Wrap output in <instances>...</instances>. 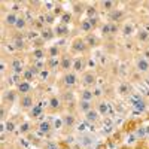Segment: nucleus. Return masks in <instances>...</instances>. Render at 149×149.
<instances>
[{
    "label": "nucleus",
    "instance_id": "nucleus-1",
    "mask_svg": "<svg viewBox=\"0 0 149 149\" xmlns=\"http://www.w3.org/2000/svg\"><path fill=\"white\" fill-rule=\"evenodd\" d=\"M78 143L82 148H93L97 145V137L93 136L91 133H81L78 136Z\"/></svg>",
    "mask_w": 149,
    "mask_h": 149
},
{
    "label": "nucleus",
    "instance_id": "nucleus-2",
    "mask_svg": "<svg viewBox=\"0 0 149 149\" xmlns=\"http://www.w3.org/2000/svg\"><path fill=\"white\" fill-rule=\"evenodd\" d=\"M130 102L133 104V107L139 112H146L148 109V102L140 95V94H131L130 95Z\"/></svg>",
    "mask_w": 149,
    "mask_h": 149
},
{
    "label": "nucleus",
    "instance_id": "nucleus-3",
    "mask_svg": "<svg viewBox=\"0 0 149 149\" xmlns=\"http://www.w3.org/2000/svg\"><path fill=\"white\" fill-rule=\"evenodd\" d=\"M72 51L78 52V54H85L86 51H88V45H86L84 37H76V39H73V42H72Z\"/></svg>",
    "mask_w": 149,
    "mask_h": 149
},
{
    "label": "nucleus",
    "instance_id": "nucleus-4",
    "mask_svg": "<svg viewBox=\"0 0 149 149\" xmlns=\"http://www.w3.org/2000/svg\"><path fill=\"white\" fill-rule=\"evenodd\" d=\"M9 69H10V72L14 74H19V76H22V73L26 72V67H24L22 60H19V58H14V60H12L10 64H9Z\"/></svg>",
    "mask_w": 149,
    "mask_h": 149
},
{
    "label": "nucleus",
    "instance_id": "nucleus-5",
    "mask_svg": "<svg viewBox=\"0 0 149 149\" xmlns=\"http://www.w3.org/2000/svg\"><path fill=\"white\" fill-rule=\"evenodd\" d=\"M73 63H74V58L70 55H63L60 58V69L63 72H72L70 69H73Z\"/></svg>",
    "mask_w": 149,
    "mask_h": 149
},
{
    "label": "nucleus",
    "instance_id": "nucleus-6",
    "mask_svg": "<svg viewBox=\"0 0 149 149\" xmlns=\"http://www.w3.org/2000/svg\"><path fill=\"white\" fill-rule=\"evenodd\" d=\"M78 74L74 73V72H67L64 73V76H63V84L67 86V88H73L74 85L78 84Z\"/></svg>",
    "mask_w": 149,
    "mask_h": 149
},
{
    "label": "nucleus",
    "instance_id": "nucleus-7",
    "mask_svg": "<svg viewBox=\"0 0 149 149\" xmlns=\"http://www.w3.org/2000/svg\"><path fill=\"white\" fill-rule=\"evenodd\" d=\"M136 69L139 73H148L149 72V60L145 58L143 55H139L136 58Z\"/></svg>",
    "mask_w": 149,
    "mask_h": 149
},
{
    "label": "nucleus",
    "instance_id": "nucleus-8",
    "mask_svg": "<svg viewBox=\"0 0 149 149\" xmlns=\"http://www.w3.org/2000/svg\"><path fill=\"white\" fill-rule=\"evenodd\" d=\"M81 82L84 84V86H86V88L94 86L95 85V74L93 72H85L81 78Z\"/></svg>",
    "mask_w": 149,
    "mask_h": 149
},
{
    "label": "nucleus",
    "instance_id": "nucleus-9",
    "mask_svg": "<svg viewBox=\"0 0 149 149\" xmlns=\"http://www.w3.org/2000/svg\"><path fill=\"white\" fill-rule=\"evenodd\" d=\"M18 21V15H17V12H8V14H5L3 17V24L8 27H15V24Z\"/></svg>",
    "mask_w": 149,
    "mask_h": 149
},
{
    "label": "nucleus",
    "instance_id": "nucleus-10",
    "mask_svg": "<svg viewBox=\"0 0 149 149\" xmlns=\"http://www.w3.org/2000/svg\"><path fill=\"white\" fill-rule=\"evenodd\" d=\"M19 104H21L22 109H31V107L34 106V98H33V95H31V94H24V95H21Z\"/></svg>",
    "mask_w": 149,
    "mask_h": 149
},
{
    "label": "nucleus",
    "instance_id": "nucleus-11",
    "mask_svg": "<svg viewBox=\"0 0 149 149\" xmlns=\"http://www.w3.org/2000/svg\"><path fill=\"white\" fill-rule=\"evenodd\" d=\"M85 121L86 122H90V124H95V122H98V121H100V118H102V115L100 113H98V110L94 107L93 110H90L88 112V113H85Z\"/></svg>",
    "mask_w": 149,
    "mask_h": 149
},
{
    "label": "nucleus",
    "instance_id": "nucleus-12",
    "mask_svg": "<svg viewBox=\"0 0 149 149\" xmlns=\"http://www.w3.org/2000/svg\"><path fill=\"white\" fill-rule=\"evenodd\" d=\"M37 131H39L40 136H48L49 133L52 131V124L49 121H42L39 124V127H37Z\"/></svg>",
    "mask_w": 149,
    "mask_h": 149
},
{
    "label": "nucleus",
    "instance_id": "nucleus-13",
    "mask_svg": "<svg viewBox=\"0 0 149 149\" xmlns=\"http://www.w3.org/2000/svg\"><path fill=\"white\" fill-rule=\"evenodd\" d=\"M37 73H39V70H37V69H36L34 66H31V67L26 69V72L22 73V81H26V82H30V84H31L33 78L36 76Z\"/></svg>",
    "mask_w": 149,
    "mask_h": 149
},
{
    "label": "nucleus",
    "instance_id": "nucleus-14",
    "mask_svg": "<svg viewBox=\"0 0 149 149\" xmlns=\"http://www.w3.org/2000/svg\"><path fill=\"white\" fill-rule=\"evenodd\" d=\"M94 98H95V95H94V91H93V90H90V88H84V90H81V93H79V100L94 102Z\"/></svg>",
    "mask_w": 149,
    "mask_h": 149
},
{
    "label": "nucleus",
    "instance_id": "nucleus-15",
    "mask_svg": "<svg viewBox=\"0 0 149 149\" xmlns=\"http://www.w3.org/2000/svg\"><path fill=\"white\" fill-rule=\"evenodd\" d=\"M124 17H125V14H124V10L122 9H115L113 12H110L109 14V19L110 22H121L124 19Z\"/></svg>",
    "mask_w": 149,
    "mask_h": 149
},
{
    "label": "nucleus",
    "instance_id": "nucleus-16",
    "mask_svg": "<svg viewBox=\"0 0 149 149\" xmlns=\"http://www.w3.org/2000/svg\"><path fill=\"white\" fill-rule=\"evenodd\" d=\"M48 106L51 110H60L61 106H63V102H61V98L57 97V95H51V98L48 100Z\"/></svg>",
    "mask_w": 149,
    "mask_h": 149
},
{
    "label": "nucleus",
    "instance_id": "nucleus-17",
    "mask_svg": "<svg viewBox=\"0 0 149 149\" xmlns=\"http://www.w3.org/2000/svg\"><path fill=\"white\" fill-rule=\"evenodd\" d=\"M94 103L93 102H85V100H79L78 102V110L81 112V113H88L90 110H93L94 109V106H93Z\"/></svg>",
    "mask_w": 149,
    "mask_h": 149
},
{
    "label": "nucleus",
    "instance_id": "nucleus-18",
    "mask_svg": "<svg viewBox=\"0 0 149 149\" xmlns=\"http://www.w3.org/2000/svg\"><path fill=\"white\" fill-rule=\"evenodd\" d=\"M100 5V8L103 9V10H106V12H113L116 8H118V3L116 2H113V0H104V2H100L98 3Z\"/></svg>",
    "mask_w": 149,
    "mask_h": 149
},
{
    "label": "nucleus",
    "instance_id": "nucleus-19",
    "mask_svg": "<svg viewBox=\"0 0 149 149\" xmlns=\"http://www.w3.org/2000/svg\"><path fill=\"white\" fill-rule=\"evenodd\" d=\"M15 100H17V93H15L14 90H8V91L3 93V104H5V106H6L8 103L12 104Z\"/></svg>",
    "mask_w": 149,
    "mask_h": 149
},
{
    "label": "nucleus",
    "instance_id": "nucleus-20",
    "mask_svg": "<svg viewBox=\"0 0 149 149\" xmlns=\"http://www.w3.org/2000/svg\"><path fill=\"white\" fill-rule=\"evenodd\" d=\"M17 90H18V93H19L21 95L30 94V93H31V84H30V82H26V81H22V82H19V84L17 85Z\"/></svg>",
    "mask_w": 149,
    "mask_h": 149
},
{
    "label": "nucleus",
    "instance_id": "nucleus-21",
    "mask_svg": "<svg viewBox=\"0 0 149 149\" xmlns=\"http://www.w3.org/2000/svg\"><path fill=\"white\" fill-rule=\"evenodd\" d=\"M63 124L66 128H73L74 125H76V116H74L73 113H67L63 116Z\"/></svg>",
    "mask_w": 149,
    "mask_h": 149
},
{
    "label": "nucleus",
    "instance_id": "nucleus-22",
    "mask_svg": "<svg viewBox=\"0 0 149 149\" xmlns=\"http://www.w3.org/2000/svg\"><path fill=\"white\" fill-rule=\"evenodd\" d=\"M31 55H33L34 61H43L48 54H46V51H45L43 48H34L33 51H31Z\"/></svg>",
    "mask_w": 149,
    "mask_h": 149
},
{
    "label": "nucleus",
    "instance_id": "nucleus-23",
    "mask_svg": "<svg viewBox=\"0 0 149 149\" xmlns=\"http://www.w3.org/2000/svg\"><path fill=\"white\" fill-rule=\"evenodd\" d=\"M95 109L98 110V113H100L102 116H103V115L106 116V115L109 113V110H110V106H109L107 102H103V100H102V102H98V103H97Z\"/></svg>",
    "mask_w": 149,
    "mask_h": 149
},
{
    "label": "nucleus",
    "instance_id": "nucleus-24",
    "mask_svg": "<svg viewBox=\"0 0 149 149\" xmlns=\"http://www.w3.org/2000/svg\"><path fill=\"white\" fill-rule=\"evenodd\" d=\"M54 33L57 37H63V36H67L69 34V27L64 26V24H57L55 29H54Z\"/></svg>",
    "mask_w": 149,
    "mask_h": 149
},
{
    "label": "nucleus",
    "instance_id": "nucleus-25",
    "mask_svg": "<svg viewBox=\"0 0 149 149\" xmlns=\"http://www.w3.org/2000/svg\"><path fill=\"white\" fill-rule=\"evenodd\" d=\"M79 29H81L82 33H90V31L94 29V27H93V24H91V19H88V18L82 19L81 24H79Z\"/></svg>",
    "mask_w": 149,
    "mask_h": 149
},
{
    "label": "nucleus",
    "instance_id": "nucleus-26",
    "mask_svg": "<svg viewBox=\"0 0 149 149\" xmlns=\"http://www.w3.org/2000/svg\"><path fill=\"white\" fill-rule=\"evenodd\" d=\"M42 112H43L42 103H37V104H34V106L30 109V116H31V118H39V116H42Z\"/></svg>",
    "mask_w": 149,
    "mask_h": 149
},
{
    "label": "nucleus",
    "instance_id": "nucleus-27",
    "mask_svg": "<svg viewBox=\"0 0 149 149\" xmlns=\"http://www.w3.org/2000/svg\"><path fill=\"white\" fill-rule=\"evenodd\" d=\"M85 69V60L84 57H78V58H74V63H73V72L76 73V72H82Z\"/></svg>",
    "mask_w": 149,
    "mask_h": 149
},
{
    "label": "nucleus",
    "instance_id": "nucleus-28",
    "mask_svg": "<svg viewBox=\"0 0 149 149\" xmlns=\"http://www.w3.org/2000/svg\"><path fill=\"white\" fill-rule=\"evenodd\" d=\"M46 54H48V58H58L60 57V48L57 45H51L46 49Z\"/></svg>",
    "mask_w": 149,
    "mask_h": 149
},
{
    "label": "nucleus",
    "instance_id": "nucleus-29",
    "mask_svg": "<svg viewBox=\"0 0 149 149\" xmlns=\"http://www.w3.org/2000/svg\"><path fill=\"white\" fill-rule=\"evenodd\" d=\"M136 37H137L139 42H148L149 40V31L145 29H140L137 33H136Z\"/></svg>",
    "mask_w": 149,
    "mask_h": 149
},
{
    "label": "nucleus",
    "instance_id": "nucleus-30",
    "mask_svg": "<svg viewBox=\"0 0 149 149\" xmlns=\"http://www.w3.org/2000/svg\"><path fill=\"white\" fill-rule=\"evenodd\" d=\"M121 31H122L124 36H131V34H134V26L131 22H124Z\"/></svg>",
    "mask_w": 149,
    "mask_h": 149
},
{
    "label": "nucleus",
    "instance_id": "nucleus-31",
    "mask_svg": "<svg viewBox=\"0 0 149 149\" xmlns=\"http://www.w3.org/2000/svg\"><path fill=\"white\" fill-rule=\"evenodd\" d=\"M46 67H48V70H55L57 67H60V60L58 58H48Z\"/></svg>",
    "mask_w": 149,
    "mask_h": 149
},
{
    "label": "nucleus",
    "instance_id": "nucleus-32",
    "mask_svg": "<svg viewBox=\"0 0 149 149\" xmlns=\"http://www.w3.org/2000/svg\"><path fill=\"white\" fill-rule=\"evenodd\" d=\"M40 36H42L43 40H49V39H52V37H55V33H54V30H51L49 27H46V29L42 30Z\"/></svg>",
    "mask_w": 149,
    "mask_h": 149
},
{
    "label": "nucleus",
    "instance_id": "nucleus-33",
    "mask_svg": "<svg viewBox=\"0 0 149 149\" xmlns=\"http://www.w3.org/2000/svg\"><path fill=\"white\" fill-rule=\"evenodd\" d=\"M130 91H131V88H130V85H128L127 82L119 84V86H118V93H119L121 95H128Z\"/></svg>",
    "mask_w": 149,
    "mask_h": 149
},
{
    "label": "nucleus",
    "instance_id": "nucleus-34",
    "mask_svg": "<svg viewBox=\"0 0 149 149\" xmlns=\"http://www.w3.org/2000/svg\"><path fill=\"white\" fill-rule=\"evenodd\" d=\"M85 42H86V45H88V48H93V46H95L98 43V39H97L94 34H86Z\"/></svg>",
    "mask_w": 149,
    "mask_h": 149
},
{
    "label": "nucleus",
    "instance_id": "nucleus-35",
    "mask_svg": "<svg viewBox=\"0 0 149 149\" xmlns=\"http://www.w3.org/2000/svg\"><path fill=\"white\" fill-rule=\"evenodd\" d=\"M70 22H72V14L66 10L64 14L60 17V24H64V26H69Z\"/></svg>",
    "mask_w": 149,
    "mask_h": 149
},
{
    "label": "nucleus",
    "instance_id": "nucleus-36",
    "mask_svg": "<svg viewBox=\"0 0 149 149\" xmlns=\"http://www.w3.org/2000/svg\"><path fill=\"white\" fill-rule=\"evenodd\" d=\"M85 10H86V8H85L84 3H81V2H74L73 3V12L74 14H84Z\"/></svg>",
    "mask_w": 149,
    "mask_h": 149
},
{
    "label": "nucleus",
    "instance_id": "nucleus-37",
    "mask_svg": "<svg viewBox=\"0 0 149 149\" xmlns=\"http://www.w3.org/2000/svg\"><path fill=\"white\" fill-rule=\"evenodd\" d=\"M12 45H14V48L17 49V51H21V49L24 48V40H22V37L21 36H17L14 42H12Z\"/></svg>",
    "mask_w": 149,
    "mask_h": 149
},
{
    "label": "nucleus",
    "instance_id": "nucleus-38",
    "mask_svg": "<svg viewBox=\"0 0 149 149\" xmlns=\"http://www.w3.org/2000/svg\"><path fill=\"white\" fill-rule=\"evenodd\" d=\"M27 19L24 18V17H18V21H17V24H15V29L17 30H24L26 29V26H27Z\"/></svg>",
    "mask_w": 149,
    "mask_h": 149
},
{
    "label": "nucleus",
    "instance_id": "nucleus-39",
    "mask_svg": "<svg viewBox=\"0 0 149 149\" xmlns=\"http://www.w3.org/2000/svg\"><path fill=\"white\" fill-rule=\"evenodd\" d=\"M18 128H19V133H21V134H27V133H30V130H31V124H30V122H22Z\"/></svg>",
    "mask_w": 149,
    "mask_h": 149
},
{
    "label": "nucleus",
    "instance_id": "nucleus-40",
    "mask_svg": "<svg viewBox=\"0 0 149 149\" xmlns=\"http://www.w3.org/2000/svg\"><path fill=\"white\" fill-rule=\"evenodd\" d=\"M86 15H88V18L90 19H94V18H97V9H95V6H90V8H86Z\"/></svg>",
    "mask_w": 149,
    "mask_h": 149
},
{
    "label": "nucleus",
    "instance_id": "nucleus-41",
    "mask_svg": "<svg viewBox=\"0 0 149 149\" xmlns=\"http://www.w3.org/2000/svg\"><path fill=\"white\" fill-rule=\"evenodd\" d=\"M148 133V128L146 127H139V128H136V137H139V139H143L145 136Z\"/></svg>",
    "mask_w": 149,
    "mask_h": 149
},
{
    "label": "nucleus",
    "instance_id": "nucleus-42",
    "mask_svg": "<svg viewBox=\"0 0 149 149\" xmlns=\"http://www.w3.org/2000/svg\"><path fill=\"white\" fill-rule=\"evenodd\" d=\"M5 131H8V133L15 131V122L14 121H6L5 122Z\"/></svg>",
    "mask_w": 149,
    "mask_h": 149
},
{
    "label": "nucleus",
    "instance_id": "nucleus-43",
    "mask_svg": "<svg viewBox=\"0 0 149 149\" xmlns=\"http://www.w3.org/2000/svg\"><path fill=\"white\" fill-rule=\"evenodd\" d=\"M64 12H66V10H63V8H61V5H60V3H55V8L52 9V14H54L55 17H57V15H58V17H61V15L64 14Z\"/></svg>",
    "mask_w": 149,
    "mask_h": 149
},
{
    "label": "nucleus",
    "instance_id": "nucleus-44",
    "mask_svg": "<svg viewBox=\"0 0 149 149\" xmlns=\"http://www.w3.org/2000/svg\"><path fill=\"white\" fill-rule=\"evenodd\" d=\"M54 17H55L54 14H45V18L43 19H45V22L48 24V26H51V24L54 22Z\"/></svg>",
    "mask_w": 149,
    "mask_h": 149
},
{
    "label": "nucleus",
    "instance_id": "nucleus-45",
    "mask_svg": "<svg viewBox=\"0 0 149 149\" xmlns=\"http://www.w3.org/2000/svg\"><path fill=\"white\" fill-rule=\"evenodd\" d=\"M119 31V26L116 22H110V34H116Z\"/></svg>",
    "mask_w": 149,
    "mask_h": 149
},
{
    "label": "nucleus",
    "instance_id": "nucleus-46",
    "mask_svg": "<svg viewBox=\"0 0 149 149\" xmlns=\"http://www.w3.org/2000/svg\"><path fill=\"white\" fill-rule=\"evenodd\" d=\"M102 33L103 34H110V22H106L102 26Z\"/></svg>",
    "mask_w": 149,
    "mask_h": 149
},
{
    "label": "nucleus",
    "instance_id": "nucleus-47",
    "mask_svg": "<svg viewBox=\"0 0 149 149\" xmlns=\"http://www.w3.org/2000/svg\"><path fill=\"white\" fill-rule=\"evenodd\" d=\"M45 149H60V146L55 143V142H48L45 145Z\"/></svg>",
    "mask_w": 149,
    "mask_h": 149
},
{
    "label": "nucleus",
    "instance_id": "nucleus-48",
    "mask_svg": "<svg viewBox=\"0 0 149 149\" xmlns=\"http://www.w3.org/2000/svg\"><path fill=\"white\" fill-rule=\"evenodd\" d=\"M39 74H40L42 78H45V79H46V78H48V74H49V70H48V69H45V70L39 72Z\"/></svg>",
    "mask_w": 149,
    "mask_h": 149
},
{
    "label": "nucleus",
    "instance_id": "nucleus-49",
    "mask_svg": "<svg viewBox=\"0 0 149 149\" xmlns=\"http://www.w3.org/2000/svg\"><path fill=\"white\" fill-rule=\"evenodd\" d=\"M2 119H3V121L6 119V106H5V104L2 106Z\"/></svg>",
    "mask_w": 149,
    "mask_h": 149
},
{
    "label": "nucleus",
    "instance_id": "nucleus-50",
    "mask_svg": "<svg viewBox=\"0 0 149 149\" xmlns=\"http://www.w3.org/2000/svg\"><path fill=\"white\" fill-rule=\"evenodd\" d=\"M93 91H94V95H95V97H100V95H102V90H100V88H95V90H93Z\"/></svg>",
    "mask_w": 149,
    "mask_h": 149
},
{
    "label": "nucleus",
    "instance_id": "nucleus-51",
    "mask_svg": "<svg viewBox=\"0 0 149 149\" xmlns=\"http://www.w3.org/2000/svg\"><path fill=\"white\" fill-rule=\"evenodd\" d=\"M143 57H145V58H148V60H149V49H146V51H145V52H143Z\"/></svg>",
    "mask_w": 149,
    "mask_h": 149
},
{
    "label": "nucleus",
    "instance_id": "nucleus-52",
    "mask_svg": "<svg viewBox=\"0 0 149 149\" xmlns=\"http://www.w3.org/2000/svg\"><path fill=\"white\" fill-rule=\"evenodd\" d=\"M119 149H131V148H128V146H122V148H119Z\"/></svg>",
    "mask_w": 149,
    "mask_h": 149
}]
</instances>
